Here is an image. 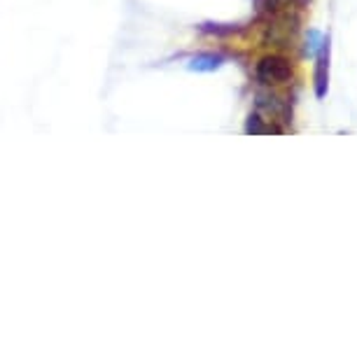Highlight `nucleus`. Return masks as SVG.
<instances>
[{
  "label": "nucleus",
  "mask_w": 357,
  "mask_h": 357,
  "mask_svg": "<svg viewBox=\"0 0 357 357\" xmlns=\"http://www.w3.org/2000/svg\"><path fill=\"white\" fill-rule=\"evenodd\" d=\"M268 131H275V129L264 126V119H261L259 114H250V117H248L245 133H268Z\"/></svg>",
  "instance_id": "nucleus-5"
},
{
  "label": "nucleus",
  "mask_w": 357,
  "mask_h": 357,
  "mask_svg": "<svg viewBox=\"0 0 357 357\" xmlns=\"http://www.w3.org/2000/svg\"><path fill=\"white\" fill-rule=\"evenodd\" d=\"M322 40H325V36H322L320 31L311 29V31L306 33V52L311 54V56H315V54L320 52V47H322Z\"/></svg>",
  "instance_id": "nucleus-4"
},
{
  "label": "nucleus",
  "mask_w": 357,
  "mask_h": 357,
  "mask_svg": "<svg viewBox=\"0 0 357 357\" xmlns=\"http://www.w3.org/2000/svg\"><path fill=\"white\" fill-rule=\"evenodd\" d=\"M222 63H225V59H222L220 54H199V56L190 59L187 68L194 73H213L222 68Z\"/></svg>",
  "instance_id": "nucleus-3"
},
{
  "label": "nucleus",
  "mask_w": 357,
  "mask_h": 357,
  "mask_svg": "<svg viewBox=\"0 0 357 357\" xmlns=\"http://www.w3.org/2000/svg\"><path fill=\"white\" fill-rule=\"evenodd\" d=\"M292 77V66L278 54H268L257 63V79L261 84H285Z\"/></svg>",
  "instance_id": "nucleus-1"
},
{
  "label": "nucleus",
  "mask_w": 357,
  "mask_h": 357,
  "mask_svg": "<svg viewBox=\"0 0 357 357\" xmlns=\"http://www.w3.org/2000/svg\"><path fill=\"white\" fill-rule=\"evenodd\" d=\"M329 52H332V45H329V36L322 40L320 52L315 54V96L325 98L327 96V86H329Z\"/></svg>",
  "instance_id": "nucleus-2"
}]
</instances>
